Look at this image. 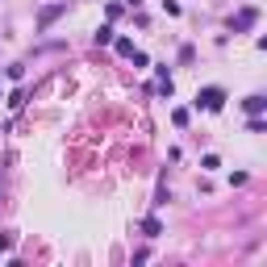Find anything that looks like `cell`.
<instances>
[{"label": "cell", "instance_id": "6da1fadb", "mask_svg": "<svg viewBox=\"0 0 267 267\" xmlns=\"http://www.w3.org/2000/svg\"><path fill=\"white\" fill-rule=\"evenodd\" d=\"M196 109L222 113V109H226V92H222V88H201V92H196Z\"/></svg>", "mask_w": 267, "mask_h": 267}, {"label": "cell", "instance_id": "7a4b0ae2", "mask_svg": "<svg viewBox=\"0 0 267 267\" xmlns=\"http://www.w3.org/2000/svg\"><path fill=\"white\" fill-rule=\"evenodd\" d=\"M63 13H67V4H63V0H59V4H46V8H42V13H38V29H50V25H54V21H59V17H63Z\"/></svg>", "mask_w": 267, "mask_h": 267}, {"label": "cell", "instance_id": "3957f363", "mask_svg": "<svg viewBox=\"0 0 267 267\" xmlns=\"http://www.w3.org/2000/svg\"><path fill=\"white\" fill-rule=\"evenodd\" d=\"M255 21H259V8H255V4H247V8H242V13L234 17V33H242V29H251Z\"/></svg>", "mask_w": 267, "mask_h": 267}, {"label": "cell", "instance_id": "277c9868", "mask_svg": "<svg viewBox=\"0 0 267 267\" xmlns=\"http://www.w3.org/2000/svg\"><path fill=\"white\" fill-rule=\"evenodd\" d=\"M242 109H247L251 117H259V113L267 109V100H263V96H247V100H242Z\"/></svg>", "mask_w": 267, "mask_h": 267}, {"label": "cell", "instance_id": "5b68a950", "mask_svg": "<svg viewBox=\"0 0 267 267\" xmlns=\"http://www.w3.org/2000/svg\"><path fill=\"white\" fill-rule=\"evenodd\" d=\"M142 234H146V238H159V234H163V222H159V217H146V222H142Z\"/></svg>", "mask_w": 267, "mask_h": 267}, {"label": "cell", "instance_id": "8992f818", "mask_svg": "<svg viewBox=\"0 0 267 267\" xmlns=\"http://www.w3.org/2000/svg\"><path fill=\"white\" fill-rule=\"evenodd\" d=\"M113 42V25H100L96 29V46H109Z\"/></svg>", "mask_w": 267, "mask_h": 267}, {"label": "cell", "instance_id": "52a82bcc", "mask_svg": "<svg viewBox=\"0 0 267 267\" xmlns=\"http://www.w3.org/2000/svg\"><path fill=\"white\" fill-rule=\"evenodd\" d=\"M21 104H25V92L13 88V92H8V109H21Z\"/></svg>", "mask_w": 267, "mask_h": 267}, {"label": "cell", "instance_id": "ba28073f", "mask_svg": "<svg viewBox=\"0 0 267 267\" xmlns=\"http://www.w3.org/2000/svg\"><path fill=\"white\" fill-rule=\"evenodd\" d=\"M113 46H117V54H125V59H130V54H134V42H130V38H117Z\"/></svg>", "mask_w": 267, "mask_h": 267}, {"label": "cell", "instance_id": "9c48e42d", "mask_svg": "<svg viewBox=\"0 0 267 267\" xmlns=\"http://www.w3.org/2000/svg\"><path fill=\"white\" fill-rule=\"evenodd\" d=\"M247 130H251V134H263V130H267V121H263V113H259V117H251V121H247Z\"/></svg>", "mask_w": 267, "mask_h": 267}, {"label": "cell", "instance_id": "30bf717a", "mask_svg": "<svg viewBox=\"0 0 267 267\" xmlns=\"http://www.w3.org/2000/svg\"><path fill=\"white\" fill-rule=\"evenodd\" d=\"M13 247V234H0V251H8Z\"/></svg>", "mask_w": 267, "mask_h": 267}]
</instances>
